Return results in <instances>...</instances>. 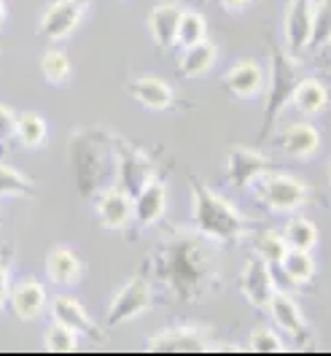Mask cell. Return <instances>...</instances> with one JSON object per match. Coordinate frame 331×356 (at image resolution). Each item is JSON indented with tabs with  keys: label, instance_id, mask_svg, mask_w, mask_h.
<instances>
[{
	"label": "cell",
	"instance_id": "9c48e42d",
	"mask_svg": "<svg viewBox=\"0 0 331 356\" xmlns=\"http://www.w3.org/2000/svg\"><path fill=\"white\" fill-rule=\"evenodd\" d=\"M94 216L100 227H105L110 232H121L127 229L135 219V200L130 192H124L121 186H108L97 195L94 200Z\"/></svg>",
	"mask_w": 331,
	"mask_h": 356
},
{
	"label": "cell",
	"instance_id": "4316f807",
	"mask_svg": "<svg viewBox=\"0 0 331 356\" xmlns=\"http://www.w3.org/2000/svg\"><path fill=\"white\" fill-rule=\"evenodd\" d=\"M253 251H256V257L264 259L266 265L278 267L283 262V257L288 254V243L286 238H283V232H278V229H262L253 238Z\"/></svg>",
	"mask_w": 331,
	"mask_h": 356
},
{
	"label": "cell",
	"instance_id": "83f0119b",
	"mask_svg": "<svg viewBox=\"0 0 331 356\" xmlns=\"http://www.w3.org/2000/svg\"><path fill=\"white\" fill-rule=\"evenodd\" d=\"M205 38H207V19H205V14L192 11V8H183L180 22H178L176 46L189 49V46L199 44V41H205Z\"/></svg>",
	"mask_w": 331,
	"mask_h": 356
},
{
	"label": "cell",
	"instance_id": "3957f363",
	"mask_svg": "<svg viewBox=\"0 0 331 356\" xmlns=\"http://www.w3.org/2000/svg\"><path fill=\"white\" fill-rule=\"evenodd\" d=\"M251 192L259 205H264L269 213H294L302 211L309 202V189L302 178L291 173H272L266 170L251 184Z\"/></svg>",
	"mask_w": 331,
	"mask_h": 356
},
{
	"label": "cell",
	"instance_id": "f1b7e54d",
	"mask_svg": "<svg viewBox=\"0 0 331 356\" xmlns=\"http://www.w3.org/2000/svg\"><path fill=\"white\" fill-rule=\"evenodd\" d=\"M78 340L81 334L76 332L73 327H67L62 321H51L44 330V348L46 351H54V354H70L78 348Z\"/></svg>",
	"mask_w": 331,
	"mask_h": 356
},
{
	"label": "cell",
	"instance_id": "484cf974",
	"mask_svg": "<svg viewBox=\"0 0 331 356\" xmlns=\"http://www.w3.org/2000/svg\"><path fill=\"white\" fill-rule=\"evenodd\" d=\"M280 232L286 238L288 248H302V251H312L318 245V238H321L318 224L307 216H291Z\"/></svg>",
	"mask_w": 331,
	"mask_h": 356
},
{
	"label": "cell",
	"instance_id": "5b68a950",
	"mask_svg": "<svg viewBox=\"0 0 331 356\" xmlns=\"http://www.w3.org/2000/svg\"><path fill=\"white\" fill-rule=\"evenodd\" d=\"M154 302V286L148 278L143 275H133L127 284H121L119 289L113 291L108 302V311H105V321L110 327H119V324H127L137 316L151 308Z\"/></svg>",
	"mask_w": 331,
	"mask_h": 356
},
{
	"label": "cell",
	"instance_id": "603a6c76",
	"mask_svg": "<svg viewBox=\"0 0 331 356\" xmlns=\"http://www.w3.org/2000/svg\"><path fill=\"white\" fill-rule=\"evenodd\" d=\"M216 60H219V46L205 38L199 44L183 49V57L178 63V70L186 79H199V76L210 73V67L216 65Z\"/></svg>",
	"mask_w": 331,
	"mask_h": 356
},
{
	"label": "cell",
	"instance_id": "2e32d148",
	"mask_svg": "<svg viewBox=\"0 0 331 356\" xmlns=\"http://www.w3.org/2000/svg\"><path fill=\"white\" fill-rule=\"evenodd\" d=\"M46 275L54 286L60 289H70V286H78L81 278H84V262L81 257L67 248V245H54L46 257Z\"/></svg>",
	"mask_w": 331,
	"mask_h": 356
},
{
	"label": "cell",
	"instance_id": "ac0fdd59",
	"mask_svg": "<svg viewBox=\"0 0 331 356\" xmlns=\"http://www.w3.org/2000/svg\"><path fill=\"white\" fill-rule=\"evenodd\" d=\"M49 311H51V318L62 321L67 327H73L78 334H89V337H100V330L94 324V318L89 316V311L70 294H54L49 300Z\"/></svg>",
	"mask_w": 331,
	"mask_h": 356
},
{
	"label": "cell",
	"instance_id": "44dd1931",
	"mask_svg": "<svg viewBox=\"0 0 331 356\" xmlns=\"http://www.w3.org/2000/svg\"><path fill=\"white\" fill-rule=\"evenodd\" d=\"M280 149L291 159H312L321 149V133L309 122H294L280 135Z\"/></svg>",
	"mask_w": 331,
	"mask_h": 356
},
{
	"label": "cell",
	"instance_id": "d6a6232c",
	"mask_svg": "<svg viewBox=\"0 0 331 356\" xmlns=\"http://www.w3.org/2000/svg\"><path fill=\"white\" fill-rule=\"evenodd\" d=\"M331 44V0H321L312 8V49Z\"/></svg>",
	"mask_w": 331,
	"mask_h": 356
},
{
	"label": "cell",
	"instance_id": "4dcf8cb0",
	"mask_svg": "<svg viewBox=\"0 0 331 356\" xmlns=\"http://www.w3.org/2000/svg\"><path fill=\"white\" fill-rule=\"evenodd\" d=\"M35 181L24 176L19 168L0 162V197H27L33 195Z\"/></svg>",
	"mask_w": 331,
	"mask_h": 356
},
{
	"label": "cell",
	"instance_id": "9a60e30c",
	"mask_svg": "<svg viewBox=\"0 0 331 356\" xmlns=\"http://www.w3.org/2000/svg\"><path fill=\"white\" fill-rule=\"evenodd\" d=\"M264 67L256 60H237L223 76V89L235 100H251L264 89Z\"/></svg>",
	"mask_w": 331,
	"mask_h": 356
},
{
	"label": "cell",
	"instance_id": "7a4b0ae2",
	"mask_svg": "<svg viewBox=\"0 0 331 356\" xmlns=\"http://www.w3.org/2000/svg\"><path fill=\"white\" fill-rule=\"evenodd\" d=\"M192 224L194 232L210 243H235L248 235L251 227V222L223 195L199 181H192Z\"/></svg>",
	"mask_w": 331,
	"mask_h": 356
},
{
	"label": "cell",
	"instance_id": "52a82bcc",
	"mask_svg": "<svg viewBox=\"0 0 331 356\" xmlns=\"http://www.w3.org/2000/svg\"><path fill=\"white\" fill-rule=\"evenodd\" d=\"M116 176H119V186L135 197L151 178H156V168L146 152H140V149H135L130 143L119 140V149H116Z\"/></svg>",
	"mask_w": 331,
	"mask_h": 356
},
{
	"label": "cell",
	"instance_id": "6da1fadb",
	"mask_svg": "<svg viewBox=\"0 0 331 356\" xmlns=\"http://www.w3.org/2000/svg\"><path fill=\"white\" fill-rule=\"evenodd\" d=\"M156 278L183 302H197L216 286L219 270L210 241L199 232H180L154 254Z\"/></svg>",
	"mask_w": 331,
	"mask_h": 356
},
{
	"label": "cell",
	"instance_id": "277c9868",
	"mask_svg": "<svg viewBox=\"0 0 331 356\" xmlns=\"http://www.w3.org/2000/svg\"><path fill=\"white\" fill-rule=\"evenodd\" d=\"M266 84V111H264V135H269L272 124L280 119V113L291 103L294 87L299 84V63L286 54V49L272 46L269 57V79Z\"/></svg>",
	"mask_w": 331,
	"mask_h": 356
},
{
	"label": "cell",
	"instance_id": "f546056e",
	"mask_svg": "<svg viewBox=\"0 0 331 356\" xmlns=\"http://www.w3.org/2000/svg\"><path fill=\"white\" fill-rule=\"evenodd\" d=\"M41 76H44L49 84L54 87H62L67 79L73 76V63L62 49H49L41 57Z\"/></svg>",
	"mask_w": 331,
	"mask_h": 356
},
{
	"label": "cell",
	"instance_id": "cb8c5ba5",
	"mask_svg": "<svg viewBox=\"0 0 331 356\" xmlns=\"http://www.w3.org/2000/svg\"><path fill=\"white\" fill-rule=\"evenodd\" d=\"M278 267L286 273V278L294 286H307V284H312V278L318 273L312 251H302V248H288V254Z\"/></svg>",
	"mask_w": 331,
	"mask_h": 356
},
{
	"label": "cell",
	"instance_id": "d4e9b609",
	"mask_svg": "<svg viewBox=\"0 0 331 356\" xmlns=\"http://www.w3.org/2000/svg\"><path fill=\"white\" fill-rule=\"evenodd\" d=\"M49 135V124L41 113L35 111H22L17 113V124H14V138L22 143L24 149H38L46 143Z\"/></svg>",
	"mask_w": 331,
	"mask_h": 356
},
{
	"label": "cell",
	"instance_id": "5bb4252c",
	"mask_svg": "<svg viewBox=\"0 0 331 356\" xmlns=\"http://www.w3.org/2000/svg\"><path fill=\"white\" fill-rule=\"evenodd\" d=\"M135 200V219L133 222L140 227V229H148V227H156V224L164 219L167 213V184L159 181V178H151L137 195Z\"/></svg>",
	"mask_w": 331,
	"mask_h": 356
},
{
	"label": "cell",
	"instance_id": "30bf717a",
	"mask_svg": "<svg viewBox=\"0 0 331 356\" xmlns=\"http://www.w3.org/2000/svg\"><path fill=\"white\" fill-rule=\"evenodd\" d=\"M272 168L269 156L256 152V149H245V146H232L229 159H226V178L232 186L237 189H251V184L259 176H264Z\"/></svg>",
	"mask_w": 331,
	"mask_h": 356
},
{
	"label": "cell",
	"instance_id": "4fadbf2b",
	"mask_svg": "<svg viewBox=\"0 0 331 356\" xmlns=\"http://www.w3.org/2000/svg\"><path fill=\"white\" fill-rule=\"evenodd\" d=\"M8 305H11V311L19 321H35L49 308L46 286L35 278H22L8 291Z\"/></svg>",
	"mask_w": 331,
	"mask_h": 356
},
{
	"label": "cell",
	"instance_id": "74e56055",
	"mask_svg": "<svg viewBox=\"0 0 331 356\" xmlns=\"http://www.w3.org/2000/svg\"><path fill=\"white\" fill-rule=\"evenodd\" d=\"M329 186H331V165H329Z\"/></svg>",
	"mask_w": 331,
	"mask_h": 356
},
{
	"label": "cell",
	"instance_id": "8fae6325",
	"mask_svg": "<svg viewBox=\"0 0 331 356\" xmlns=\"http://www.w3.org/2000/svg\"><path fill=\"white\" fill-rule=\"evenodd\" d=\"M275 278H272V265H266L262 257H251L240 273V291L243 297L259 311H266L269 297L275 294Z\"/></svg>",
	"mask_w": 331,
	"mask_h": 356
},
{
	"label": "cell",
	"instance_id": "d6986e66",
	"mask_svg": "<svg viewBox=\"0 0 331 356\" xmlns=\"http://www.w3.org/2000/svg\"><path fill=\"white\" fill-rule=\"evenodd\" d=\"M266 313L272 316V321L278 324V330H283L291 337H302L307 330V321H305V313L296 305V300L286 294V291L275 289V294L269 297L266 302Z\"/></svg>",
	"mask_w": 331,
	"mask_h": 356
},
{
	"label": "cell",
	"instance_id": "ffe728a7",
	"mask_svg": "<svg viewBox=\"0 0 331 356\" xmlns=\"http://www.w3.org/2000/svg\"><path fill=\"white\" fill-rule=\"evenodd\" d=\"M180 14H183V8H180L178 3H173V0L156 3L154 8L148 11V33H151V38H154V44L159 46V49L176 46Z\"/></svg>",
	"mask_w": 331,
	"mask_h": 356
},
{
	"label": "cell",
	"instance_id": "7c38bea8",
	"mask_svg": "<svg viewBox=\"0 0 331 356\" xmlns=\"http://www.w3.org/2000/svg\"><path fill=\"white\" fill-rule=\"evenodd\" d=\"M312 0H288L283 11V35L291 54L305 51L312 41Z\"/></svg>",
	"mask_w": 331,
	"mask_h": 356
},
{
	"label": "cell",
	"instance_id": "1f68e13d",
	"mask_svg": "<svg viewBox=\"0 0 331 356\" xmlns=\"http://www.w3.org/2000/svg\"><path fill=\"white\" fill-rule=\"evenodd\" d=\"M248 348L253 354H283L286 351V340L272 327H256L253 332L248 334Z\"/></svg>",
	"mask_w": 331,
	"mask_h": 356
},
{
	"label": "cell",
	"instance_id": "8992f818",
	"mask_svg": "<svg viewBox=\"0 0 331 356\" xmlns=\"http://www.w3.org/2000/svg\"><path fill=\"white\" fill-rule=\"evenodd\" d=\"M213 332L199 324H176L146 340L148 351H207L213 348Z\"/></svg>",
	"mask_w": 331,
	"mask_h": 356
},
{
	"label": "cell",
	"instance_id": "836d02e7",
	"mask_svg": "<svg viewBox=\"0 0 331 356\" xmlns=\"http://www.w3.org/2000/svg\"><path fill=\"white\" fill-rule=\"evenodd\" d=\"M14 124H17V111L0 103V140L14 138Z\"/></svg>",
	"mask_w": 331,
	"mask_h": 356
},
{
	"label": "cell",
	"instance_id": "7402d4cb",
	"mask_svg": "<svg viewBox=\"0 0 331 356\" xmlns=\"http://www.w3.org/2000/svg\"><path fill=\"white\" fill-rule=\"evenodd\" d=\"M326 103H329V92L321 79H299V84L294 87V95H291V106L296 111L309 119V116L326 111Z\"/></svg>",
	"mask_w": 331,
	"mask_h": 356
},
{
	"label": "cell",
	"instance_id": "e575fe53",
	"mask_svg": "<svg viewBox=\"0 0 331 356\" xmlns=\"http://www.w3.org/2000/svg\"><path fill=\"white\" fill-rule=\"evenodd\" d=\"M8 291H11V267L6 259H0V311L8 302Z\"/></svg>",
	"mask_w": 331,
	"mask_h": 356
},
{
	"label": "cell",
	"instance_id": "ba28073f",
	"mask_svg": "<svg viewBox=\"0 0 331 356\" xmlns=\"http://www.w3.org/2000/svg\"><path fill=\"white\" fill-rule=\"evenodd\" d=\"M84 3L81 0H54L46 6L38 19V33L49 41H65L70 38L84 19Z\"/></svg>",
	"mask_w": 331,
	"mask_h": 356
},
{
	"label": "cell",
	"instance_id": "e0dca14e",
	"mask_svg": "<svg viewBox=\"0 0 331 356\" xmlns=\"http://www.w3.org/2000/svg\"><path fill=\"white\" fill-rule=\"evenodd\" d=\"M127 92L148 111H170L176 103V92L164 79L156 76H137L127 84Z\"/></svg>",
	"mask_w": 331,
	"mask_h": 356
},
{
	"label": "cell",
	"instance_id": "d590c367",
	"mask_svg": "<svg viewBox=\"0 0 331 356\" xmlns=\"http://www.w3.org/2000/svg\"><path fill=\"white\" fill-rule=\"evenodd\" d=\"M219 3L229 14H240V11H245V8L251 6V0H219Z\"/></svg>",
	"mask_w": 331,
	"mask_h": 356
},
{
	"label": "cell",
	"instance_id": "8d00e7d4",
	"mask_svg": "<svg viewBox=\"0 0 331 356\" xmlns=\"http://www.w3.org/2000/svg\"><path fill=\"white\" fill-rule=\"evenodd\" d=\"M6 17H8V8H6V3L0 0V27H3V22H6Z\"/></svg>",
	"mask_w": 331,
	"mask_h": 356
}]
</instances>
